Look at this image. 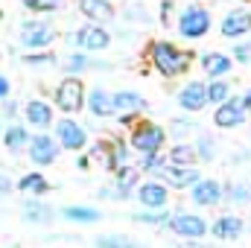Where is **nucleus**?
<instances>
[{
  "label": "nucleus",
  "mask_w": 251,
  "mask_h": 248,
  "mask_svg": "<svg viewBox=\"0 0 251 248\" xmlns=\"http://www.w3.org/2000/svg\"><path fill=\"white\" fill-rule=\"evenodd\" d=\"M149 56H152L155 70H158L161 76H167V79L184 76L190 67H193V59H196L190 50L176 47L173 41H155V44H152V50H149Z\"/></svg>",
  "instance_id": "nucleus-1"
},
{
  "label": "nucleus",
  "mask_w": 251,
  "mask_h": 248,
  "mask_svg": "<svg viewBox=\"0 0 251 248\" xmlns=\"http://www.w3.org/2000/svg\"><path fill=\"white\" fill-rule=\"evenodd\" d=\"M167 143V131L152 120H140L137 125H131V134H128V146L137 149L140 155L146 152H161V146Z\"/></svg>",
  "instance_id": "nucleus-2"
},
{
  "label": "nucleus",
  "mask_w": 251,
  "mask_h": 248,
  "mask_svg": "<svg viewBox=\"0 0 251 248\" xmlns=\"http://www.w3.org/2000/svg\"><path fill=\"white\" fill-rule=\"evenodd\" d=\"M56 26L47 24V21H24L21 24V44L26 53H35V50H50L53 41H56Z\"/></svg>",
  "instance_id": "nucleus-3"
},
{
  "label": "nucleus",
  "mask_w": 251,
  "mask_h": 248,
  "mask_svg": "<svg viewBox=\"0 0 251 248\" xmlns=\"http://www.w3.org/2000/svg\"><path fill=\"white\" fill-rule=\"evenodd\" d=\"M56 108L64 111L67 117L79 114L85 108V85L79 76H64L56 88Z\"/></svg>",
  "instance_id": "nucleus-4"
},
{
  "label": "nucleus",
  "mask_w": 251,
  "mask_h": 248,
  "mask_svg": "<svg viewBox=\"0 0 251 248\" xmlns=\"http://www.w3.org/2000/svg\"><path fill=\"white\" fill-rule=\"evenodd\" d=\"M178 32H181L187 41H196V38L207 35V32H210V12H207L204 6L190 3L187 9L181 12V18H178Z\"/></svg>",
  "instance_id": "nucleus-5"
},
{
  "label": "nucleus",
  "mask_w": 251,
  "mask_h": 248,
  "mask_svg": "<svg viewBox=\"0 0 251 248\" xmlns=\"http://www.w3.org/2000/svg\"><path fill=\"white\" fill-rule=\"evenodd\" d=\"M70 44L79 47L82 53H100V50H105L111 44V35H108V29L102 24H85V26H79L73 32Z\"/></svg>",
  "instance_id": "nucleus-6"
},
{
  "label": "nucleus",
  "mask_w": 251,
  "mask_h": 248,
  "mask_svg": "<svg viewBox=\"0 0 251 248\" xmlns=\"http://www.w3.org/2000/svg\"><path fill=\"white\" fill-rule=\"evenodd\" d=\"M56 143H59L62 149L79 152V149L88 146V131H85V125L76 123L73 117H64V120L56 123Z\"/></svg>",
  "instance_id": "nucleus-7"
},
{
  "label": "nucleus",
  "mask_w": 251,
  "mask_h": 248,
  "mask_svg": "<svg viewBox=\"0 0 251 248\" xmlns=\"http://www.w3.org/2000/svg\"><path fill=\"white\" fill-rule=\"evenodd\" d=\"M246 105H243V97H228L225 102H219L216 105V111H213V123L219 125V128H237V125L246 123Z\"/></svg>",
  "instance_id": "nucleus-8"
},
{
  "label": "nucleus",
  "mask_w": 251,
  "mask_h": 248,
  "mask_svg": "<svg viewBox=\"0 0 251 248\" xmlns=\"http://www.w3.org/2000/svg\"><path fill=\"white\" fill-rule=\"evenodd\" d=\"M59 149H62V146H59L50 134H35V137H29V143H26L29 161H32L35 167H50V164H56Z\"/></svg>",
  "instance_id": "nucleus-9"
},
{
  "label": "nucleus",
  "mask_w": 251,
  "mask_h": 248,
  "mask_svg": "<svg viewBox=\"0 0 251 248\" xmlns=\"http://www.w3.org/2000/svg\"><path fill=\"white\" fill-rule=\"evenodd\" d=\"M167 225H170L173 234H178L184 240H201L207 234V222L199 213H176V216L167 219Z\"/></svg>",
  "instance_id": "nucleus-10"
},
{
  "label": "nucleus",
  "mask_w": 251,
  "mask_h": 248,
  "mask_svg": "<svg viewBox=\"0 0 251 248\" xmlns=\"http://www.w3.org/2000/svg\"><path fill=\"white\" fill-rule=\"evenodd\" d=\"M111 105H114V114L120 111V123H131L134 117H140L146 111V99L137 91H117V94H111Z\"/></svg>",
  "instance_id": "nucleus-11"
},
{
  "label": "nucleus",
  "mask_w": 251,
  "mask_h": 248,
  "mask_svg": "<svg viewBox=\"0 0 251 248\" xmlns=\"http://www.w3.org/2000/svg\"><path fill=\"white\" fill-rule=\"evenodd\" d=\"M155 175L161 181H167L164 187H173V190H190V187L201 178L196 167H176V164H164Z\"/></svg>",
  "instance_id": "nucleus-12"
},
{
  "label": "nucleus",
  "mask_w": 251,
  "mask_h": 248,
  "mask_svg": "<svg viewBox=\"0 0 251 248\" xmlns=\"http://www.w3.org/2000/svg\"><path fill=\"white\" fill-rule=\"evenodd\" d=\"M137 201L146 210H164L170 204V190L161 181H143V184L137 187Z\"/></svg>",
  "instance_id": "nucleus-13"
},
{
  "label": "nucleus",
  "mask_w": 251,
  "mask_h": 248,
  "mask_svg": "<svg viewBox=\"0 0 251 248\" xmlns=\"http://www.w3.org/2000/svg\"><path fill=\"white\" fill-rule=\"evenodd\" d=\"M190 198L199 207H213V204L222 201V184L216 178H199L196 184L190 187Z\"/></svg>",
  "instance_id": "nucleus-14"
},
{
  "label": "nucleus",
  "mask_w": 251,
  "mask_h": 248,
  "mask_svg": "<svg viewBox=\"0 0 251 248\" xmlns=\"http://www.w3.org/2000/svg\"><path fill=\"white\" fill-rule=\"evenodd\" d=\"M178 105H181L187 114H199V111L207 105V88H204V82H187V85L178 91Z\"/></svg>",
  "instance_id": "nucleus-15"
},
{
  "label": "nucleus",
  "mask_w": 251,
  "mask_h": 248,
  "mask_svg": "<svg viewBox=\"0 0 251 248\" xmlns=\"http://www.w3.org/2000/svg\"><path fill=\"white\" fill-rule=\"evenodd\" d=\"M222 35L225 38H243L251 32V12L249 9H231L225 18H222Z\"/></svg>",
  "instance_id": "nucleus-16"
},
{
  "label": "nucleus",
  "mask_w": 251,
  "mask_h": 248,
  "mask_svg": "<svg viewBox=\"0 0 251 248\" xmlns=\"http://www.w3.org/2000/svg\"><path fill=\"white\" fill-rule=\"evenodd\" d=\"M201 70H204L210 79H225V76L234 70V59H231L228 53H219V50L204 53V56H201Z\"/></svg>",
  "instance_id": "nucleus-17"
},
{
  "label": "nucleus",
  "mask_w": 251,
  "mask_h": 248,
  "mask_svg": "<svg viewBox=\"0 0 251 248\" xmlns=\"http://www.w3.org/2000/svg\"><path fill=\"white\" fill-rule=\"evenodd\" d=\"M216 240H237V237H243V231H246V225H243V219L240 216H231V213H225V216H219L210 228H207Z\"/></svg>",
  "instance_id": "nucleus-18"
},
{
  "label": "nucleus",
  "mask_w": 251,
  "mask_h": 248,
  "mask_svg": "<svg viewBox=\"0 0 251 248\" xmlns=\"http://www.w3.org/2000/svg\"><path fill=\"white\" fill-rule=\"evenodd\" d=\"M24 117H26V123L32 125V128H47V125L53 123V108L44 99H29L24 105Z\"/></svg>",
  "instance_id": "nucleus-19"
},
{
  "label": "nucleus",
  "mask_w": 251,
  "mask_h": 248,
  "mask_svg": "<svg viewBox=\"0 0 251 248\" xmlns=\"http://www.w3.org/2000/svg\"><path fill=\"white\" fill-rule=\"evenodd\" d=\"M79 9H82L85 18H91V24H108V21H114L111 0H79Z\"/></svg>",
  "instance_id": "nucleus-20"
},
{
  "label": "nucleus",
  "mask_w": 251,
  "mask_h": 248,
  "mask_svg": "<svg viewBox=\"0 0 251 248\" xmlns=\"http://www.w3.org/2000/svg\"><path fill=\"white\" fill-rule=\"evenodd\" d=\"M21 219L32 222V225H50L53 222V210H50V204H44L38 198H29V201L21 204Z\"/></svg>",
  "instance_id": "nucleus-21"
},
{
  "label": "nucleus",
  "mask_w": 251,
  "mask_h": 248,
  "mask_svg": "<svg viewBox=\"0 0 251 248\" xmlns=\"http://www.w3.org/2000/svg\"><path fill=\"white\" fill-rule=\"evenodd\" d=\"M85 102H88V111L94 114V117H114V105H111V94L105 91V88H94L88 97H85Z\"/></svg>",
  "instance_id": "nucleus-22"
},
{
  "label": "nucleus",
  "mask_w": 251,
  "mask_h": 248,
  "mask_svg": "<svg viewBox=\"0 0 251 248\" xmlns=\"http://www.w3.org/2000/svg\"><path fill=\"white\" fill-rule=\"evenodd\" d=\"M137 175H140V170L131 167V164H126V167H120V170H114V190H117L120 198H128V193L137 187Z\"/></svg>",
  "instance_id": "nucleus-23"
},
{
  "label": "nucleus",
  "mask_w": 251,
  "mask_h": 248,
  "mask_svg": "<svg viewBox=\"0 0 251 248\" xmlns=\"http://www.w3.org/2000/svg\"><path fill=\"white\" fill-rule=\"evenodd\" d=\"M29 131L24 128V125H9L6 131H0V140H3V146L9 149V152H18V149H26V143H29Z\"/></svg>",
  "instance_id": "nucleus-24"
},
{
  "label": "nucleus",
  "mask_w": 251,
  "mask_h": 248,
  "mask_svg": "<svg viewBox=\"0 0 251 248\" xmlns=\"http://www.w3.org/2000/svg\"><path fill=\"white\" fill-rule=\"evenodd\" d=\"M50 187H53V184H50L41 173H26V175L18 181V190H21V193H26V196H32V198H35V196L50 193Z\"/></svg>",
  "instance_id": "nucleus-25"
},
{
  "label": "nucleus",
  "mask_w": 251,
  "mask_h": 248,
  "mask_svg": "<svg viewBox=\"0 0 251 248\" xmlns=\"http://www.w3.org/2000/svg\"><path fill=\"white\" fill-rule=\"evenodd\" d=\"M97 67H108V64L94 62V59H88L85 53H70V56H67V64H64V73H67V76H82L85 70H97Z\"/></svg>",
  "instance_id": "nucleus-26"
},
{
  "label": "nucleus",
  "mask_w": 251,
  "mask_h": 248,
  "mask_svg": "<svg viewBox=\"0 0 251 248\" xmlns=\"http://www.w3.org/2000/svg\"><path fill=\"white\" fill-rule=\"evenodd\" d=\"M94 248H146V246L134 237H126V234H105V237L94 240Z\"/></svg>",
  "instance_id": "nucleus-27"
},
{
  "label": "nucleus",
  "mask_w": 251,
  "mask_h": 248,
  "mask_svg": "<svg viewBox=\"0 0 251 248\" xmlns=\"http://www.w3.org/2000/svg\"><path fill=\"white\" fill-rule=\"evenodd\" d=\"M196 149L190 143H176L167 155V164H176V167H196Z\"/></svg>",
  "instance_id": "nucleus-28"
},
{
  "label": "nucleus",
  "mask_w": 251,
  "mask_h": 248,
  "mask_svg": "<svg viewBox=\"0 0 251 248\" xmlns=\"http://www.w3.org/2000/svg\"><path fill=\"white\" fill-rule=\"evenodd\" d=\"M62 216L67 219V222H100L102 219V213L97 210V207H76V204H67L62 210Z\"/></svg>",
  "instance_id": "nucleus-29"
},
{
  "label": "nucleus",
  "mask_w": 251,
  "mask_h": 248,
  "mask_svg": "<svg viewBox=\"0 0 251 248\" xmlns=\"http://www.w3.org/2000/svg\"><path fill=\"white\" fill-rule=\"evenodd\" d=\"M204 88H207V105H219L231 97V85L225 79H210V85H204Z\"/></svg>",
  "instance_id": "nucleus-30"
},
{
  "label": "nucleus",
  "mask_w": 251,
  "mask_h": 248,
  "mask_svg": "<svg viewBox=\"0 0 251 248\" xmlns=\"http://www.w3.org/2000/svg\"><path fill=\"white\" fill-rule=\"evenodd\" d=\"M222 198H228L231 204H249L251 201V190L246 184H240V181H234V184L222 187Z\"/></svg>",
  "instance_id": "nucleus-31"
},
{
  "label": "nucleus",
  "mask_w": 251,
  "mask_h": 248,
  "mask_svg": "<svg viewBox=\"0 0 251 248\" xmlns=\"http://www.w3.org/2000/svg\"><path fill=\"white\" fill-rule=\"evenodd\" d=\"M196 158H201V161H213L216 158V140H213V134H199L196 137Z\"/></svg>",
  "instance_id": "nucleus-32"
},
{
  "label": "nucleus",
  "mask_w": 251,
  "mask_h": 248,
  "mask_svg": "<svg viewBox=\"0 0 251 248\" xmlns=\"http://www.w3.org/2000/svg\"><path fill=\"white\" fill-rule=\"evenodd\" d=\"M108 143H111V173H114V170H120V167L128 164V146H126L123 137H114Z\"/></svg>",
  "instance_id": "nucleus-33"
},
{
  "label": "nucleus",
  "mask_w": 251,
  "mask_h": 248,
  "mask_svg": "<svg viewBox=\"0 0 251 248\" xmlns=\"http://www.w3.org/2000/svg\"><path fill=\"white\" fill-rule=\"evenodd\" d=\"M173 213L164 207V210H140V213H134V222H140V225H167V219H170Z\"/></svg>",
  "instance_id": "nucleus-34"
},
{
  "label": "nucleus",
  "mask_w": 251,
  "mask_h": 248,
  "mask_svg": "<svg viewBox=\"0 0 251 248\" xmlns=\"http://www.w3.org/2000/svg\"><path fill=\"white\" fill-rule=\"evenodd\" d=\"M88 158H94L97 164H102L105 170H111V143L108 140H97L94 146H91V155Z\"/></svg>",
  "instance_id": "nucleus-35"
},
{
  "label": "nucleus",
  "mask_w": 251,
  "mask_h": 248,
  "mask_svg": "<svg viewBox=\"0 0 251 248\" xmlns=\"http://www.w3.org/2000/svg\"><path fill=\"white\" fill-rule=\"evenodd\" d=\"M24 64L26 67H50V64H56V56L50 50H35V53L24 56Z\"/></svg>",
  "instance_id": "nucleus-36"
},
{
  "label": "nucleus",
  "mask_w": 251,
  "mask_h": 248,
  "mask_svg": "<svg viewBox=\"0 0 251 248\" xmlns=\"http://www.w3.org/2000/svg\"><path fill=\"white\" fill-rule=\"evenodd\" d=\"M164 164H167V155H161V152H146L140 158V170H146V173H158Z\"/></svg>",
  "instance_id": "nucleus-37"
},
{
  "label": "nucleus",
  "mask_w": 251,
  "mask_h": 248,
  "mask_svg": "<svg viewBox=\"0 0 251 248\" xmlns=\"http://www.w3.org/2000/svg\"><path fill=\"white\" fill-rule=\"evenodd\" d=\"M62 3L64 0H24V6L32 12H56V9H62Z\"/></svg>",
  "instance_id": "nucleus-38"
},
{
  "label": "nucleus",
  "mask_w": 251,
  "mask_h": 248,
  "mask_svg": "<svg viewBox=\"0 0 251 248\" xmlns=\"http://www.w3.org/2000/svg\"><path fill=\"white\" fill-rule=\"evenodd\" d=\"M190 131H196V123H190V120H173V134L176 137H187Z\"/></svg>",
  "instance_id": "nucleus-39"
},
{
  "label": "nucleus",
  "mask_w": 251,
  "mask_h": 248,
  "mask_svg": "<svg viewBox=\"0 0 251 248\" xmlns=\"http://www.w3.org/2000/svg\"><path fill=\"white\" fill-rule=\"evenodd\" d=\"M231 59H237V62L249 64V62H251V41H249V44H237V47H234V56H231Z\"/></svg>",
  "instance_id": "nucleus-40"
},
{
  "label": "nucleus",
  "mask_w": 251,
  "mask_h": 248,
  "mask_svg": "<svg viewBox=\"0 0 251 248\" xmlns=\"http://www.w3.org/2000/svg\"><path fill=\"white\" fill-rule=\"evenodd\" d=\"M173 12H176L173 0H164V3H161V24H164V26H170V21H173Z\"/></svg>",
  "instance_id": "nucleus-41"
},
{
  "label": "nucleus",
  "mask_w": 251,
  "mask_h": 248,
  "mask_svg": "<svg viewBox=\"0 0 251 248\" xmlns=\"http://www.w3.org/2000/svg\"><path fill=\"white\" fill-rule=\"evenodd\" d=\"M9 94H12V82H9V76L0 73V99H9Z\"/></svg>",
  "instance_id": "nucleus-42"
},
{
  "label": "nucleus",
  "mask_w": 251,
  "mask_h": 248,
  "mask_svg": "<svg viewBox=\"0 0 251 248\" xmlns=\"http://www.w3.org/2000/svg\"><path fill=\"white\" fill-rule=\"evenodd\" d=\"M9 190H12V178H9V175H3V173H0V196H6V193H9Z\"/></svg>",
  "instance_id": "nucleus-43"
},
{
  "label": "nucleus",
  "mask_w": 251,
  "mask_h": 248,
  "mask_svg": "<svg viewBox=\"0 0 251 248\" xmlns=\"http://www.w3.org/2000/svg\"><path fill=\"white\" fill-rule=\"evenodd\" d=\"M3 114H6V117H15V114H18V105H15V102L9 99V102L3 105Z\"/></svg>",
  "instance_id": "nucleus-44"
},
{
  "label": "nucleus",
  "mask_w": 251,
  "mask_h": 248,
  "mask_svg": "<svg viewBox=\"0 0 251 248\" xmlns=\"http://www.w3.org/2000/svg\"><path fill=\"white\" fill-rule=\"evenodd\" d=\"M76 167H79V170H88V167H91V158H88V155L76 158Z\"/></svg>",
  "instance_id": "nucleus-45"
},
{
  "label": "nucleus",
  "mask_w": 251,
  "mask_h": 248,
  "mask_svg": "<svg viewBox=\"0 0 251 248\" xmlns=\"http://www.w3.org/2000/svg\"><path fill=\"white\" fill-rule=\"evenodd\" d=\"M243 105H246V111H251V91L243 97Z\"/></svg>",
  "instance_id": "nucleus-46"
},
{
  "label": "nucleus",
  "mask_w": 251,
  "mask_h": 248,
  "mask_svg": "<svg viewBox=\"0 0 251 248\" xmlns=\"http://www.w3.org/2000/svg\"><path fill=\"white\" fill-rule=\"evenodd\" d=\"M187 248H204V246H201L199 240H190V246H187Z\"/></svg>",
  "instance_id": "nucleus-47"
}]
</instances>
